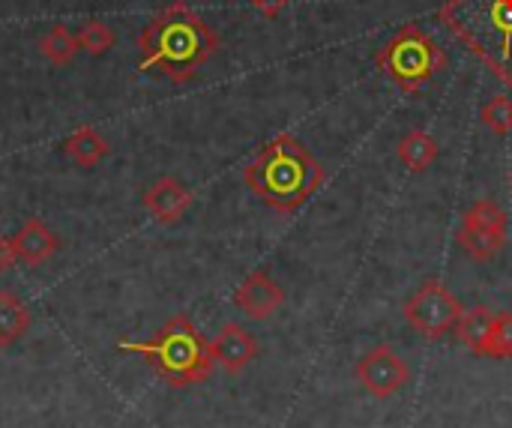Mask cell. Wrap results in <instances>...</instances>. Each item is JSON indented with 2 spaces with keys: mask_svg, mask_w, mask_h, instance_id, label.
Segmentation results:
<instances>
[{
  "mask_svg": "<svg viewBox=\"0 0 512 428\" xmlns=\"http://www.w3.org/2000/svg\"><path fill=\"white\" fill-rule=\"evenodd\" d=\"M492 324H495V312H489L486 306H474L468 309L459 324H456V336L459 342L474 351L477 357H486V345H489V336H492Z\"/></svg>",
  "mask_w": 512,
  "mask_h": 428,
  "instance_id": "14",
  "label": "cell"
},
{
  "mask_svg": "<svg viewBox=\"0 0 512 428\" xmlns=\"http://www.w3.org/2000/svg\"><path fill=\"white\" fill-rule=\"evenodd\" d=\"M399 159L411 174H423L429 171V165L438 159V141L426 132V129H411L402 141H399Z\"/></svg>",
  "mask_w": 512,
  "mask_h": 428,
  "instance_id": "16",
  "label": "cell"
},
{
  "mask_svg": "<svg viewBox=\"0 0 512 428\" xmlns=\"http://www.w3.org/2000/svg\"><path fill=\"white\" fill-rule=\"evenodd\" d=\"M243 180L276 213H294L318 192L324 168L294 135L282 132L246 165Z\"/></svg>",
  "mask_w": 512,
  "mask_h": 428,
  "instance_id": "2",
  "label": "cell"
},
{
  "mask_svg": "<svg viewBox=\"0 0 512 428\" xmlns=\"http://www.w3.org/2000/svg\"><path fill=\"white\" fill-rule=\"evenodd\" d=\"M486 357H492V360L512 357V312L495 315L492 336H489V345H486Z\"/></svg>",
  "mask_w": 512,
  "mask_h": 428,
  "instance_id": "19",
  "label": "cell"
},
{
  "mask_svg": "<svg viewBox=\"0 0 512 428\" xmlns=\"http://www.w3.org/2000/svg\"><path fill=\"white\" fill-rule=\"evenodd\" d=\"M30 324H33L30 309L12 291H0V348H12L15 342H21Z\"/></svg>",
  "mask_w": 512,
  "mask_h": 428,
  "instance_id": "13",
  "label": "cell"
},
{
  "mask_svg": "<svg viewBox=\"0 0 512 428\" xmlns=\"http://www.w3.org/2000/svg\"><path fill=\"white\" fill-rule=\"evenodd\" d=\"M438 18L495 78L512 84V0H447Z\"/></svg>",
  "mask_w": 512,
  "mask_h": 428,
  "instance_id": "3",
  "label": "cell"
},
{
  "mask_svg": "<svg viewBox=\"0 0 512 428\" xmlns=\"http://www.w3.org/2000/svg\"><path fill=\"white\" fill-rule=\"evenodd\" d=\"M18 264V249H15V240L12 237H0V276L15 270Z\"/></svg>",
  "mask_w": 512,
  "mask_h": 428,
  "instance_id": "21",
  "label": "cell"
},
{
  "mask_svg": "<svg viewBox=\"0 0 512 428\" xmlns=\"http://www.w3.org/2000/svg\"><path fill=\"white\" fill-rule=\"evenodd\" d=\"M375 66L405 93H417L423 84H429L444 66L447 54L444 48L417 24H405L378 54Z\"/></svg>",
  "mask_w": 512,
  "mask_h": 428,
  "instance_id": "5",
  "label": "cell"
},
{
  "mask_svg": "<svg viewBox=\"0 0 512 428\" xmlns=\"http://www.w3.org/2000/svg\"><path fill=\"white\" fill-rule=\"evenodd\" d=\"M216 51V30L183 0L165 6L138 33V69H156L174 84L192 81Z\"/></svg>",
  "mask_w": 512,
  "mask_h": 428,
  "instance_id": "1",
  "label": "cell"
},
{
  "mask_svg": "<svg viewBox=\"0 0 512 428\" xmlns=\"http://www.w3.org/2000/svg\"><path fill=\"white\" fill-rule=\"evenodd\" d=\"M459 246L474 261H492L495 255H501L507 246V210L492 198H480L462 216Z\"/></svg>",
  "mask_w": 512,
  "mask_h": 428,
  "instance_id": "7",
  "label": "cell"
},
{
  "mask_svg": "<svg viewBox=\"0 0 512 428\" xmlns=\"http://www.w3.org/2000/svg\"><path fill=\"white\" fill-rule=\"evenodd\" d=\"M120 348L144 357L153 366V372L174 390L207 381L216 366L210 342L186 315H174L153 339L123 342Z\"/></svg>",
  "mask_w": 512,
  "mask_h": 428,
  "instance_id": "4",
  "label": "cell"
},
{
  "mask_svg": "<svg viewBox=\"0 0 512 428\" xmlns=\"http://www.w3.org/2000/svg\"><path fill=\"white\" fill-rule=\"evenodd\" d=\"M402 315L411 324V330H417L423 339L435 342V339H444V336L456 333V324L465 315V309H462L459 297L441 279H426L411 294Z\"/></svg>",
  "mask_w": 512,
  "mask_h": 428,
  "instance_id": "6",
  "label": "cell"
},
{
  "mask_svg": "<svg viewBox=\"0 0 512 428\" xmlns=\"http://www.w3.org/2000/svg\"><path fill=\"white\" fill-rule=\"evenodd\" d=\"M213 348V360L225 375H240L255 357H258V342L255 336H249V330H243L240 324H225L216 339L210 342Z\"/></svg>",
  "mask_w": 512,
  "mask_h": 428,
  "instance_id": "11",
  "label": "cell"
},
{
  "mask_svg": "<svg viewBox=\"0 0 512 428\" xmlns=\"http://www.w3.org/2000/svg\"><path fill=\"white\" fill-rule=\"evenodd\" d=\"M39 51H42V57H45L48 63H54V66H66V63H72V60H75V54H78L81 48H78L75 33H72L66 24H54V27L39 39Z\"/></svg>",
  "mask_w": 512,
  "mask_h": 428,
  "instance_id": "17",
  "label": "cell"
},
{
  "mask_svg": "<svg viewBox=\"0 0 512 428\" xmlns=\"http://www.w3.org/2000/svg\"><path fill=\"white\" fill-rule=\"evenodd\" d=\"M252 6H255L264 18H276V15L288 6V0H252Z\"/></svg>",
  "mask_w": 512,
  "mask_h": 428,
  "instance_id": "22",
  "label": "cell"
},
{
  "mask_svg": "<svg viewBox=\"0 0 512 428\" xmlns=\"http://www.w3.org/2000/svg\"><path fill=\"white\" fill-rule=\"evenodd\" d=\"M483 123L486 129H492L495 135H510L512 132V99L510 96H495L489 99V105L483 108Z\"/></svg>",
  "mask_w": 512,
  "mask_h": 428,
  "instance_id": "20",
  "label": "cell"
},
{
  "mask_svg": "<svg viewBox=\"0 0 512 428\" xmlns=\"http://www.w3.org/2000/svg\"><path fill=\"white\" fill-rule=\"evenodd\" d=\"M75 39H78L81 51H87L90 57H99L114 45V30L102 21H84L81 30L75 33Z\"/></svg>",
  "mask_w": 512,
  "mask_h": 428,
  "instance_id": "18",
  "label": "cell"
},
{
  "mask_svg": "<svg viewBox=\"0 0 512 428\" xmlns=\"http://www.w3.org/2000/svg\"><path fill=\"white\" fill-rule=\"evenodd\" d=\"M12 240H15V249H18V261L27 264V267L45 264L60 249V237L42 219H27Z\"/></svg>",
  "mask_w": 512,
  "mask_h": 428,
  "instance_id": "12",
  "label": "cell"
},
{
  "mask_svg": "<svg viewBox=\"0 0 512 428\" xmlns=\"http://www.w3.org/2000/svg\"><path fill=\"white\" fill-rule=\"evenodd\" d=\"M63 150H66V156L75 162V165H81V168H96L105 156H108V141L93 129V126H81V129H75L69 138H66V144H63Z\"/></svg>",
  "mask_w": 512,
  "mask_h": 428,
  "instance_id": "15",
  "label": "cell"
},
{
  "mask_svg": "<svg viewBox=\"0 0 512 428\" xmlns=\"http://www.w3.org/2000/svg\"><path fill=\"white\" fill-rule=\"evenodd\" d=\"M357 381L360 387L372 396V399H393L396 393H402L411 381V369L402 360L399 351H393L390 345H378L369 354L360 357L357 363Z\"/></svg>",
  "mask_w": 512,
  "mask_h": 428,
  "instance_id": "8",
  "label": "cell"
},
{
  "mask_svg": "<svg viewBox=\"0 0 512 428\" xmlns=\"http://www.w3.org/2000/svg\"><path fill=\"white\" fill-rule=\"evenodd\" d=\"M234 303H237V309H240L246 318H252V321H267L270 315H276V312L282 309L285 291H282V285H279L276 279H270L264 270H255V273H249V276L240 282V288H237V294H234Z\"/></svg>",
  "mask_w": 512,
  "mask_h": 428,
  "instance_id": "9",
  "label": "cell"
},
{
  "mask_svg": "<svg viewBox=\"0 0 512 428\" xmlns=\"http://www.w3.org/2000/svg\"><path fill=\"white\" fill-rule=\"evenodd\" d=\"M192 192L189 186H183L177 177H159L147 192H144V207L147 213L159 222V225H174L180 222L189 207H192Z\"/></svg>",
  "mask_w": 512,
  "mask_h": 428,
  "instance_id": "10",
  "label": "cell"
}]
</instances>
